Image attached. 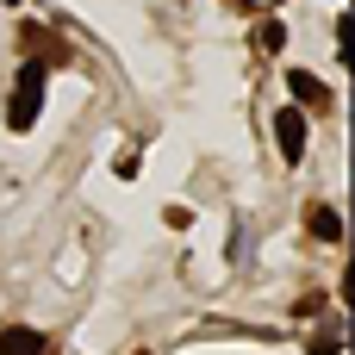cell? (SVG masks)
Masks as SVG:
<instances>
[{
  "label": "cell",
  "mask_w": 355,
  "mask_h": 355,
  "mask_svg": "<svg viewBox=\"0 0 355 355\" xmlns=\"http://www.w3.org/2000/svg\"><path fill=\"white\" fill-rule=\"evenodd\" d=\"M287 87H293L300 112H306V106H324V100H331V87H324V81H312L306 69H287Z\"/></svg>",
  "instance_id": "obj_3"
},
{
  "label": "cell",
  "mask_w": 355,
  "mask_h": 355,
  "mask_svg": "<svg viewBox=\"0 0 355 355\" xmlns=\"http://www.w3.org/2000/svg\"><path fill=\"white\" fill-rule=\"evenodd\" d=\"M275 144H281V156H287V162H300V156H306V112H300V106L275 112Z\"/></svg>",
  "instance_id": "obj_2"
},
{
  "label": "cell",
  "mask_w": 355,
  "mask_h": 355,
  "mask_svg": "<svg viewBox=\"0 0 355 355\" xmlns=\"http://www.w3.org/2000/svg\"><path fill=\"white\" fill-rule=\"evenodd\" d=\"M306 225H312V237H318V243H337V237H343V218H337L331 206H312V212H306Z\"/></svg>",
  "instance_id": "obj_5"
},
{
  "label": "cell",
  "mask_w": 355,
  "mask_h": 355,
  "mask_svg": "<svg viewBox=\"0 0 355 355\" xmlns=\"http://www.w3.org/2000/svg\"><path fill=\"white\" fill-rule=\"evenodd\" d=\"M256 37H262V50H281V44H287V31H281V19H268V25L256 31Z\"/></svg>",
  "instance_id": "obj_6"
},
{
  "label": "cell",
  "mask_w": 355,
  "mask_h": 355,
  "mask_svg": "<svg viewBox=\"0 0 355 355\" xmlns=\"http://www.w3.org/2000/svg\"><path fill=\"white\" fill-rule=\"evenodd\" d=\"M50 343H44V331H0V355H44Z\"/></svg>",
  "instance_id": "obj_4"
},
{
  "label": "cell",
  "mask_w": 355,
  "mask_h": 355,
  "mask_svg": "<svg viewBox=\"0 0 355 355\" xmlns=\"http://www.w3.org/2000/svg\"><path fill=\"white\" fill-rule=\"evenodd\" d=\"M44 112V62H25L19 69V87H12V106H6V125L12 131H31Z\"/></svg>",
  "instance_id": "obj_1"
}]
</instances>
